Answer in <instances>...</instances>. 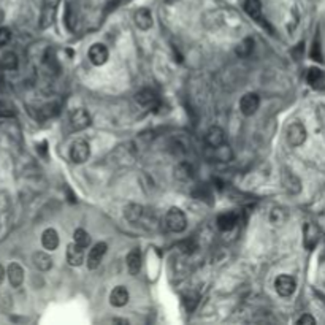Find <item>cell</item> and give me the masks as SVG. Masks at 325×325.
Returning a JSON list of instances; mask_svg holds the SVG:
<instances>
[{"mask_svg": "<svg viewBox=\"0 0 325 325\" xmlns=\"http://www.w3.org/2000/svg\"><path fill=\"white\" fill-rule=\"evenodd\" d=\"M18 56L13 52V51H7L2 54V57H0V65L5 69V70H16L18 69Z\"/></svg>", "mask_w": 325, "mask_h": 325, "instance_id": "25", "label": "cell"}, {"mask_svg": "<svg viewBox=\"0 0 325 325\" xmlns=\"http://www.w3.org/2000/svg\"><path fill=\"white\" fill-rule=\"evenodd\" d=\"M7 276H8L10 284H12L13 287H19L24 281V270L19 264L13 262V264H10L7 268Z\"/></svg>", "mask_w": 325, "mask_h": 325, "instance_id": "19", "label": "cell"}, {"mask_svg": "<svg viewBox=\"0 0 325 325\" xmlns=\"http://www.w3.org/2000/svg\"><path fill=\"white\" fill-rule=\"evenodd\" d=\"M306 81L314 89H323L325 88V73L317 67H311L306 73Z\"/></svg>", "mask_w": 325, "mask_h": 325, "instance_id": "17", "label": "cell"}, {"mask_svg": "<svg viewBox=\"0 0 325 325\" xmlns=\"http://www.w3.org/2000/svg\"><path fill=\"white\" fill-rule=\"evenodd\" d=\"M32 262H34L35 268L40 270V272H48V270L52 268V258L49 257V254L43 251L32 254Z\"/></svg>", "mask_w": 325, "mask_h": 325, "instance_id": "20", "label": "cell"}, {"mask_svg": "<svg viewBox=\"0 0 325 325\" xmlns=\"http://www.w3.org/2000/svg\"><path fill=\"white\" fill-rule=\"evenodd\" d=\"M284 219H286V214H284L283 210H273V213H272V222L275 225L284 222Z\"/></svg>", "mask_w": 325, "mask_h": 325, "instance_id": "31", "label": "cell"}, {"mask_svg": "<svg viewBox=\"0 0 325 325\" xmlns=\"http://www.w3.org/2000/svg\"><path fill=\"white\" fill-rule=\"evenodd\" d=\"M205 143H207V146H210V148H216V146H221L222 143H225L224 128H221L219 125L210 127L207 135H205Z\"/></svg>", "mask_w": 325, "mask_h": 325, "instance_id": "12", "label": "cell"}, {"mask_svg": "<svg viewBox=\"0 0 325 325\" xmlns=\"http://www.w3.org/2000/svg\"><path fill=\"white\" fill-rule=\"evenodd\" d=\"M175 175H176V178L181 179V181H187V179L192 178V167L187 165V164H181V165L176 167Z\"/></svg>", "mask_w": 325, "mask_h": 325, "instance_id": "29", "label": "cell"}, {"mask_svg": "<svg viewBox=\"0 0 325 325\" xmlns=\"http://www.w3.org/2000/svg\"><path fill=\"white\" fill-rule=\"evenodd\" d=\"M275 287H276V292L281 297H290V295H294V292L297 289V283L292 276L281 275L275 281Z\"/></svg>", "mask_w": 325, "mask_h": 325, "instance_id": "6", "label": "cell"}, {"mask_svg": "<svg viewBox=\"0 0 325 325\" xmlns=\"http://www.w3.org/2000/svg\"><path fill=\"white\" fill-rule=\"evenodd\" d=\"M320 260H322V262H325V244H323V251L320 254Z\"/></svg>", "mask_w": 325, "mask_h": 325, "instance_id": "35", "label": "cell"}, {"mask_svg": "<svg viewBox=\"0 0 325 325\" xmlns=\"http://www.w3.org/2000/svg\"><path fill=\"white\" fill-rule=\"evenodd\" d=\"M12 40V30L7 27H0V46H5Z\"/></svg>", "mask_w": 325, "mask_h": 325, "instance_id": "30", "label": "cell"}, {"mask_svg": "<svg viewBox=\"0 0 325 325\" xmlns=\"http://www.w3.org/2000/svg\"><path fill=\"white\" fill-rule=\"evenodd\" d=\"M41 244L48 251H54L59 246V235L54 229H46L41 235Z\"/></svg>", "mask_w": 325, "mask_h": 325, "instance_id": "22", "label": "cell"}, {"mask_svg": "<svg viewBox=\"0 0 325 325\" xmlns=\"http://www.w3.org/2000/svg\"><path fill=\"white\" fill-rule=\"evenodd\" d=\"M286 140L290 146H301L303 143L306 142V128L301 122L295 121V122H290L286 128Z\"/></svg>", "mask_w": 325, "mask_h": 325, "instance_id": "2", "label": "cell"}, {"mask_svg": "<svg viewBox=\"0 0 325 325\" xmlns=\"http://www.w3.org/2000/svg\"><path fill=\"white\" fill-rule=\"evenodd\" d=\"M207 157L210 160H216V162H230L233 159V153H232V148L222 143L221 146H216V148H210L207 149Z\"/></svg>", "mask_w": 325, "mask_h": 325, "instance_id": "9", "label": "cell"}, {"mask_svg": "<svg viewBox=\"0 0 325 325\" xmlns=\"http://www.w3.org/2000/svg\"><path fill=\"white\" fill-rule=\"evenodd\" d=\"M91 156L89 143H86L84 140H77L70 148V159L75 164H84Z\"/></svg>", "mask_w": 325, "mask_h": 325, "instance_id": "5", "label": "cell"}, {"mask_svg": "<svg viewBox=\"0 0 325 325\" xmlns=\"http://www.w3.org/2000/svg\"><path fill=\"white\" fill-rule=\"evenodd\" d=\"M125 216L130 222H137L143 216V207H140V205H128L125 210Z\"/></svg>", "mask_w": 325, "mask_h": 325, "instance_id": "28", "label": "cell"}, {"mask_svg": "<svg viewBox=\"0 0 325 325\" xmlns=\"http://www.w3.org/2000/svg\"><path fill=\"white\" fill-rule=\"evenodd\" d=\"M135 100L142 105V106H148V108H153L157 105V95L153 92V91H149V89H143V91H140L137 92L135 95Z\"/></svg>", "mask_w": 325, "mask_h": 325, "instance_id": "23", "label": "cell"}, {"mask_svg": "<svg viewBox=\"0 0 325 325\" xmlns=\"http://www.w3.org/2000/svg\"><path fill=\"white\" fill-rule=\"evenodd\" d=\"M281 181H283V186H284V189H286L289 193H292V195L300 193V190H301V181H300L292 171L283 170V175H281Z\"/></svg>", "mask_w": 325, "mask_h": 325, "instance_id": "13", "label": "cell"}, {"mask_svg": "<svg viewBox=\"0 0 325 325\" xmlns=\"http://www.w3.org/2000/svg\"><path fill=\"white\" fill-rule=\"evenodd\" d=\"M134 19H135V26L140 30H149L153 27V15H151L149 8H138Z\"/></svg>", "mask_w": 325, "mask_h": 325, "instance_id": "16", "label": "cell"}, {"mask_svg": "<svg viewBox=\"0 0 325 325\" xmlns=\"http://www.w3.org/2000/svg\"><path fill=\"white\" fill-rule=\"evenodd\" d=\"M108 57H110V52H108V48L103 45V43H94V45L89 48V60L100 67V65L106 63Z\"/></svg>", "mask_w": 325, "mask_h": 325, "instance_id": "11", "label": "cell"}, {"mask_svg": "<svg viewBox=\"0 0 325 325\" xmlns=\"http://www.w3.org/2000/svg\"><path fill=\"white\" fill-rule=\"evenodd\" d=\"M319 238H320V229L312 222H308L303 229V244L311 251V249L316 247V244L319 243Z\"/></svg>", "mask_w": 325, "mask_h": 325, "instance_id": "8", "label": "cell"}, {"mask_svg": "<svg viewBox=\"0 0 325 325\" xmlns=\"http://www.w3.org/2000/svg\"><path fill=\"white\" fill-rule=\"evenodd\" d=\"M165 227L173 232V233H181L186 230V227H187V218H186V214H184V211H181L179 208H170L165 214Z\"/></svg>", "mask_w": 325, "mask_h": 325, "instance_id": "1", "label": "cell"}, {"mask_svg": "<svg viewBox=\"0 0 325 325\" xmlns=\"http://www.w3.org/2000/svg\"><path fill=\"white\" fill-rule=\"evenodd\" d=\"M252 49H254V40L252 38H244L240 45L236 46V54L240 57H247L249 54L252 52Z\"/></svg>", "mask_w": 325, "mask_h": 325, "instance_id": "26", "label": "cell"}, {"mask_svg": "<svg viewBox=\"0 0 325 325\" xmlns=\"http://www.w3.org/2000/svg\"><path fill=\"white\" fill-rule=\"evenodd\" d=\"M60 0H43L41 15H40V29H48L52 26L57 15V7Z\"/></svg>", "mask_w": 325, "mask_h": 325, "instance_id": "3", "label": "cell"}, {"mask_svg": "<svg viewBox=\"0 0 325 325\" xmlns=\"http://www.w3.org/2000/svg\"><path fill=\"white\" fill-rule=\"evenodd\" d=\"M106 249H108V246L103 241L94 244V247L91 249L89 254H88V260H86V264H88L89 270H95V268L100 267L102 260H103V257L106 254Z\"/></svg>", "mask_w": 325, "mask_h": 325, "instance_id": "7", "label": "cell"}, {"mask_svg": "<svg viewBox=\"0 0 325 325\" xmlns=\"http://www.w3.org/2000/svg\"><path fill=\"white\" fill-rule=\"evenodd\" d=\"M73 240L75 243H78L83 247H88L91 244V235L86 232L84 229H77L73 233Z\"/></svg>", "mask_w": 325, "mask_h": 325, "instance_id": "27", "label": "cell"}, {"mask_svg": "<svg viewBox=\"0 0 325 325\" xmlns=\"http://www.w3.org/2000/svg\"><path fill=\"white\" fill-rule=\"evenodd\" d=\"M4 278H5V270H4L2 265H0V284L4 283Z\"/></svg>", "mask_w": 325, "mask_h": 325, "instance_id": "34", "label": "cell"}, {"mask_svg": "<svg viewBox=\"0 0 325 325\" xmlns=\"http://www.w3.org/2000/svg\"><path fill=\"white\" fill-rule=\"evenodd\" d=\"M125 262H127L128 273L132 275V276L138 275L140 270H142V251H140L138 247H134L132 251L127 254Z\"/></svg>", "mask_w": 325, "mask_h": 325, "instance_id": "15", "label": "cell"}, {"mask_svg": "<svg viewBox=\"0 0 325 325\" xmlns=\"http://www.w3.org/2000/svg\"><path fill=\"white\" fill-rule=\"evenodd\" d=\"M91 114L88 110H84V108H77V110H73L72 114H70V127L72 130H84L91 125Z\"/></svg>", "mask_w": 325, "mask_h": 325, "instance_id": "4", "label": "cell"}, {"mask_svg": "<svg viewBox=\"0 0 325 325\" xmlns=\"http://www.w3.org/2000/svg\"><path fill=\"white\" fill-rule=\"evenodd\" d=\"M258 106H260V99H258L257 94L249 92V94H244L241 97V100H240V111L244 116L255 114V111L258 110Z\"/></svg>", "mask_w": 325, "mask_h": 325, "instance_id": "10", "label": "cell"}, {"mask_svg": "<svg viewBox=\"0 0 325 325\" xmlns=\"http://www.w3.org/2000/svg\"><path fill=\"white\" fill-rule=\"evenodd\" d=\"M311 56L314 60H319L322 62V54H320V48H319V41H314V45H312V52H311Z\"/></svg>", "mask_w": 325, "mask_h": 325, "instance_id": "33", "label": "cell"}, {"mask_svg": "<svg viewBox=\"0 0 325 325\" xmlns=\"http://www.w3.org/2000/svg\"><path fill=\"white\" fill-rule=\"evenodd\" d=\"M244 12L254 21H264L262 19V4H260V0H246Z\"/></svg>", "mask_w": 325, "mask_h": 325, "instance_id": "24", "label": "cell"}, {"mask_svg": "<svg viewBox=\"0 0 325 325\" xmlns=\"http://www.w3.org/2000/svg\"><path fill=\"white\" fill-rule=\"evenodd\" d=\"M67 262L72 267H80L84 262V247L78 243H72L67 247Z\"/></svg>", "mask_w": 325, "mask_h": 325, "instance_id": "14", "label": "cell"}, {"mask_svg": "<svg viewBox=\"0 0 325 325\" xmlns=\"http://www.w3.org/2000/svg\"><path fill=\"white\" fill-rule=\"evenodd\" d=\"M236 222H238V216L235 213H222L218 216V221H216L219 230L222 232H230L236 225Z\"/></svg>", "mask_w": 325, "mask_h": 325, "instance_id": "21", "label": "cell"}, {"mask_svg": "<svg viewBox=\"0 0 325 325\" xmlns=\"http://www.w3.org/2000/svg\"><path fill=\"white\" fill-rule=\"evenodd\" d=\"M128 298H130L128 290H127L124 286H117V287H114V289H113V292L110 294V303H111L113 306H116V308H122V306H125L127 303H128Z\"/></svg>", "mask_w": 325, "mask_h": 325, "instance_id": "18", "label": "cell"}, {"mask_svg": "<svg viewBox=\"0 0 325 325\" xmlns=\"http://www.w3.org/2000/svg\"><path fill=\"white\" fill-rule=\"evenodd\" d=\"M297 323L298 325H314V323H316V319H314L312 316H309V314H303L300 319H297Z\"/></svg>", "mask_w": 325, "mask_h": 325, "instance_id": "32", "label": "cell"}]
</instances>
